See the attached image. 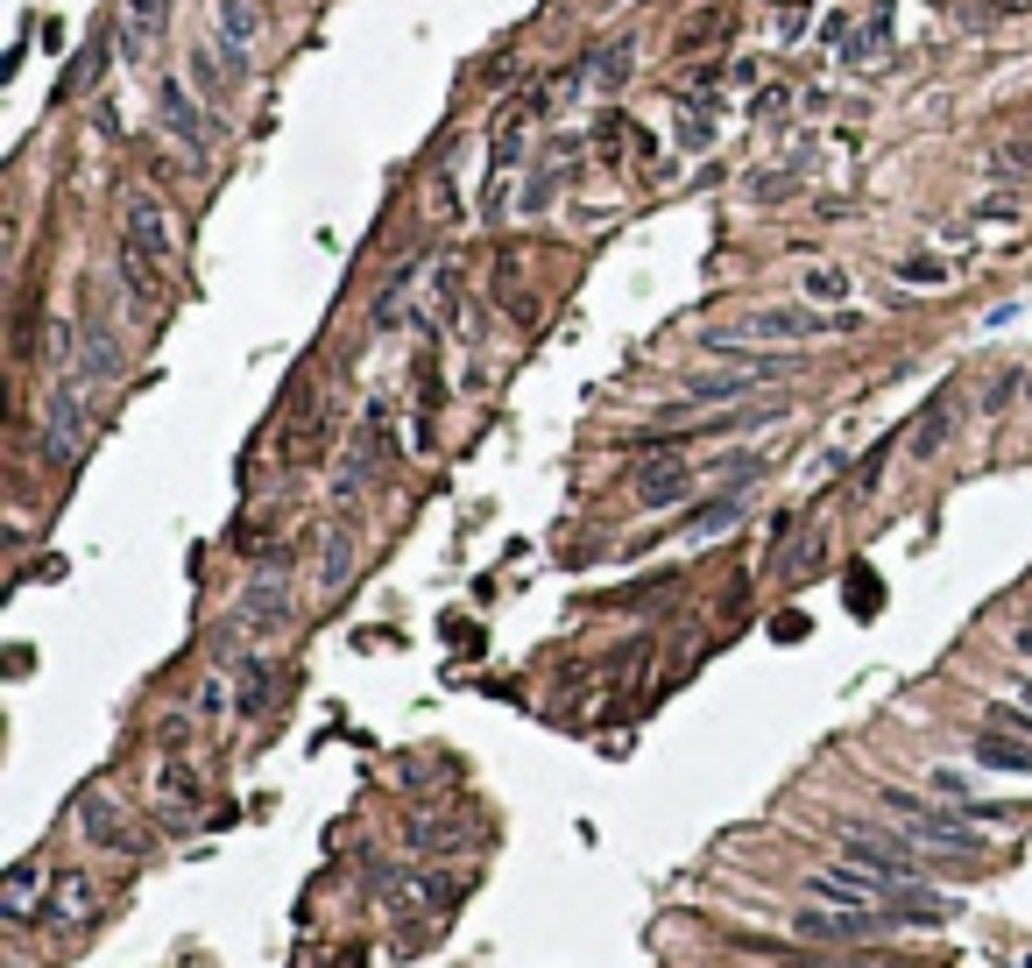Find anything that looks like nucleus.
Masks as SVG:
<instances>
[{
	"label": "nucleus",
	"instance_id": "nucleus-1",
	"mask_svg": "<svg viewBox=\"0 0 1032 968\" xmlns=\"http://www.w3.org/2000/svg\"><path fill=\"white\" fill-rule=\"evenodd\" d=\"M863 312H820V304H763V312L736 319V325H707V354H736V346H807V340H834L856 333Z\"/></svg>",
	"mask_w": 1032,
	"mask_h": 968
},
{
	"label": "nucleus",
	"instance_id": "nucleus-2",
	"mask_svg": "<svg viewBox=\"0 0 1032 968\" xmlns=\"http://www.w3.org/2000/svg\"><path fill=\"white\" fill-rule=\"evenodd\" d=\"M156 121H163V134L184 149V157H199V163L213 157V142H220V113L205 107L184 79H163V85H156Z\"/></svg>",
	"mask_w": 1032,
	"mask_h": 968
},
{
	"label": "nucleus",
	"instance_id": "nucleus-3",
	"mask_svg": "<svg viewBox=\"0 0 1032 968\" xmlns=\"http://www.w3.org/2000/svg\"><path fill=\"white\" fill-rule=\"evenodd\" d=\"M842 856L856 869H870V877H884V884H920L927 848H912L905 835H877V827H842Z\"/></svg>",
	"mask_w": 1032,
	"mask_h": 968
},
{
	"label": "nucleus",
	"instance_id": "nucleus-4",
	"mask_svg": "<svg viewBox=\"0 0 1032 968\" xmlns=\"http://www.w3.org/2000/svg\"><path fill=\"white\" fill-rule=\"evenodd\" d=\"M100 905L107 898H100V877H92V869H57L36 926H43V934H85V926L100 919Z\"/></svg>",
	"mask_w": 1032,
	"mask_h": 968
},
{
	"label": "nucleus",
	"instance_id": "nucleus-5",
	"mask_svg": "<svg viewBox=\"0 0 1032 968\" xmlns=\"http://www.w3.org/2000/svg\"><path fill=\"white\" fill-rule=\"evenodd\" d=\"M43 453L57 467L85 453V403H79V375H57L50 396H43Z\"/></svg>",
	"mask_w": 1032,
	"mask_h": 968
},
{
	"label": "nucleus",
	"instance_id": "nucleus-6",
	"mask_svg": "<svg viewBox=\"0 0 1032 968\" xmlns=\"http://www.w3.org/2000/svg\"><path fill=\"white\" fill-rule=\"evenodd\" d=\"M121 241H135L149 262H163V269H178V226H170V205L156 199V191H135L121 212Z\"/></svg>",
	"mask_w": 1032,
	"mask_h": 968
},
{
	"label": "nucleus",
	"instance_id": "nucleus-7",
	"mask_svg": "<svg viewBox=\"0 0 1032 968\" xmlns=\"http://www.w3.org/2000/svg\"><path fill=\"white\" fill-rule=\"evenodd\" d=\"M79 835H85L92 848H113V856H142V835L128 827L121 799H113V791H100V785L79 799Z\"/></svg>",
	"mask_w": 1032,
	"mask_h": 968
},
{
	"label": "nucleus",
	"instance_id": "nucleus-8",
	"mask_svg": "<svg viewBox=\"0 0 1032 968\" xmlns=\"http://www.w3.org/2000/svg\"><path fill=\"white\" fill-rule=\"evenodd\" d=\"M382 460H389V403H368V417H361V432H354V453H347V467H340L333 488L340 495H361Z\"/></svg>",
	"mask_w": 1032,
	"mask_h": 968
},
{
	"label": "nucleus",
	"instance_id": "nucleus-9",
	"mask_svg": "<svg viewBox=\"0 0 1032 968\" xmlns=\"http://www.w3.org/2000/svg\"><path fill=\"white\" fill-rule=\"evenodd\" d=\"M326 432H333V417L318 411L312 382H297V396H291V424H283V460H291V467H312V460L326 453Z\"/></svg>",
	"mask_w": 1032,
	"mask_h": 968
},
{
	"label": "nucleus",
	"instance_id": "nucleus-10",
	"mask_svg": "<svg viewBox=\"0 0 1032 968\" xmlns=\"http://www.w3.org/2000/svg\"><path fill=\"white\" fill-rule=\"evenodd\" d=\"M163 22H170V0H121V8L107 14L113 43L128 50V64H142V57H149V43L163 36Z\"/></svg>",
	"mask_w": 1032,
	"mask_h": 968
},
{
	"label": "nucleus",
	"instance_id": "nucleus-11",
	"mask_svg": "<svg viewBox=\"0 0 1032 968\" xmlns=\"http://www.w3.org/2000/svg\"><path fill=\"white\" fill-rule=\"evenodd\" d=\"M799 934L807 940H863V934H877V926H891V912H849V905H799Z\"/></svg>",
	"mask_w": 1032,
	"mask_h": 968
},
{
	"label": "nucleus",
	"instance_id": "nucleus-12",
	"mask_svg": "<svg viewBox=\"0 0 1032 968\" xmlns=\"http://www.w3.org/2000/svg\"><path fill=\"white\" fill-rule=\"evenodd\" d=\"M629 71H637V36H608V43H595V57L580 64V85L595 92V100H616L629 85Z\"/></svg>",
	"mask_w": 1032,
	"mask_h": 968
},
{
	"label": "nucleus",
	"instance_id": "nucleus-13",
	"mask_svg": "<svg viewBox=\"0 0 1032 968\" xmlns=\"http://www.w3.org/2000/svg\"><path fill=\"white\" fill-rule=\"evenodd\" d=\"M262 0H220V36H226V64H234V79H247V50L262 43Z\"/></svg>",
	"mask_w": 1032,
	"mask_h": 968
},
{
	"label": "nucleus",
	"instance_id": "nucleus-14",
	"mask_svg": "<svg viewBox=\"0 0 1032 968\" xmlns=\"http://www.w3.org/2000/svg\"><path fill=\"white\" fill-rule=\"evenodd\" d=\"M715 121H721L715 92H679V100H672V142H679V157H700V149L715 142Z\"/></svg>",
	"mask_w": 1032,
	"mask_h": 968
},
{
	"label": "nucleus",
	"instance_id": "nucleus-15",
	"mask_svg": "<svg viewBox=\"0 0 1032 968\" xmlns=\"http://www.w3.org/2000/svg\"><path fill=\"white\" fill-rule=\"evenodd\" d=\"M686 495H694V467H686L679 453H665V460H651V467L637 474V510H672Z\"/></svg>",
	"mask_w": 1032,
	"mask_h": 968
},
{
	"label": "nucleus",
	"instance_id": "nucleus-16",
	"mask_svg": "<svg viewBox=\"0 0 1032 968\" xmlns=\"http://www.w3.org/2000/svg\"><path fill=\"white\" fill-rule=\"evenodd\" d=\"M241 623L255 629V636H276V629H291V587H283L276 573H262L255 587L241 594Z\"/></svg>",
	"mask_w": 1032,
	"mask_h": 968
},
{
	"label": "nucleus",
	"instance_id": "nucleus-17",
	"mask_svg": "<svg viewBox=\"0 0 1032 968\" xmlns=\"http://www.w3.org/2000/svg\"><path fill=\"white\" fill-rule=\"evenodd\" d=\"M43 898H50V869L43 863H14V877L8 890H0V912H8V926H36V912H43Z\"/></svg>",
	"mask_w": 1032,
	"mask_h": 968
},
{
	"label": "nucleus",
	"instance_id": "nucleus-18",
	"mask_svg": "<svg viewBox=\"0 0 1032 968\" xmlns=\"http://www.w3.org/2000/svg\"><path fill=\"white\" fill-rule=\"evenodd\" d=\"M113 276L128 283V298H135V304H163V298H170V269H163V262H149L135 241L113 248Z\"/></svg>",
	"mask_w": 1032,
	"mask_h": 968
},
{
	"label": "nucleus",
	"instance_id": "nucleus-19",
	"mask_svg": "<svg viewBox=\"0 0 1032 968\" xmlns=\"http://www.w3.org/2000/svg\"><path fill=\"white\" fill-rule=\"evenodd\" d=\"M977 764H983V770H1019V778H1032V743H1025V735H1011V728H983V735H977Z\"/></svg>",
	"mask_w": 1032,
	"mask_h": 968
},
{
	"label": "nucleus",
	"instance_id": "nucleus-20",
	"mask_svg": "<svg viewBox=\"0 0 1032 968\" xmlns=\"http://www.w3.org/2000/svg\"><path fill=\"white\" fill-rule=\"evenodd\" d=\"M107 43H113V29L100 22V43H85V50L64 64V79H57V100H85V92H92V79L107 71Z\"/></svg>",
	"mask_w": 1032,
	"mask_h": 968
},
{
	"label": "nucleus",
	"instance_id": "nucleus-21",
	"mask_svg": "<svg viewBox=\"0 0 1032 968\" xmlns=\"http://www.w3.org/2000/svg\"><path fill=\"white\" fill-rule=\"evenodd\" d=\"M721 29H729V8H721V0H707V8H694V14L672 29V50H679V57H700Z\"/></svg>",
	"mask_w": 1032,
	"mask_h": 968
},
{
	"label": "nucleus",
	"instance_id": "nucleus-22",
	"mask_svg": "<svg viewBox=\"0 0 1032 968\" xmlns=\"http://www.w3.org/2000/svg\"><path fill=\"white\" fill-rule=\"evenodd\" d=\"M121 375V346L107 340L100 319H85V354H79V382H113Z\"/></svg>",
	"mask_w": 1032,
	"mask_h": 968
},
{
	"label": "nucleus",
	"instance_id": "nucleus-23",
	"mask_svg": "<svg viewBox=\"0 0 1032 968\" xmlns=\"http://www.w3.org/2000/svg\"><path fill=\"white\" fill-rule=\"evenodd\" d=\"M156 799H163V806H184V813H191V806L205 799L199 770H191L184 757H163V764H156Z\"/></svg>",
	"mask_w": 1032,
	"mask_h": 968
},
{
	"label": "nucleus",
	"instance_id": "nucleus-24",
	"mask_svg": "<svg viewBox=\"0 0 1032 968\" xmlns=\"http://www.w3.org/2000/svg\"><path fill=\"white\" fill-rule=\"evenodd\" d=\"M736 516H742V495L721 488L715 502H700V510H686V516H679V537H715V531H729Z\"/></svg>",
	"mask_w": 1032,
	"mask_h": 968
},
{
	"label": "nucleus",
	"instance_id": "nucleus-25",
	"mask_svg": "<svg viewBox=\"0 0 1032 968\" xmlns=\"http://www.w3.org/2000/svg\"><path fill=\"white\" fill-rule=\"evenodd\" d=\"M948 438H954V403H948V396H933V403H927V417H920V432H912V460L948 453Z\"/></svg>",
	"mask_w": 1032,
	"mask_h": 968
},
{
	"label": "nucleus",
	"instance_id": "nucleus-26",
	"mask_svg": "<svg viewBox=\"0 0 1032 968\" xmlns=\"http://www.w3.org/2000/svg\"><path fill=\"white\" fill-rule=\"evenodd\" d=\"M184 71H191V92H199V100L220 113V107H226V71H220V57L199 43V50H191V64H184Z\"/></svg>",
	"mask_w": 1032,
	"mask_h": 968
},
{
	"label": "nucleus",
	"instance_id": "nucleus-27",
	"mask_svg": "<svg viewBox=\"0 0 1032 968\" xmlns=\"http://www.w3.org/2000/svg\"><path fill=\"white\" fill-rule=\"evenodd\" d=\"M884 43H891V8H877L870 22H863V36H849V43H842V57H856V64H877V57H884Z\"/></svg>",
	"mask_w": 1032,
	"mask_h": 968
},
{
	"label": "nucleus",
	"instance_id": "nucleus-28",
	"mask_svg": "<svg viewBox=\"0 0 1032 968\" xmlns=\"http://www.w3.org/2000/svg\"><path fill=\"white\" fill-rule=\"evenodd\" d=\"M898 283H905V290H948L954 269L941 255H905V262H898Z\"/></svg>",
	"mask_w": 1032,
	"mask_h": 968
},
{
	"label": "nucleus",
	"instance_id": "nucleus-29",
	"mask_svg": "<svg viewBox=\"0 0 1032 968\" xmlns=\"http://www.w3.org/2000/svg\"><path fill=\"white\" fill-rule=\"evenodd\" d=\"M842 298H849V269H834V262L807 269V304H842Z\"/></svg>",
	"mask_w": 1032,
	"mask_h": 968
},
{
	"label": "nucleus",
	"instance_id": "nucleus-30",
	"mask_svg": "<svg viewBox=\"0 0 1032 968\" xmlns=\"http://www.w3.org/2000/svg\"><path fill=\"white\" fill-rule=\"evenodd\" d=\"M347 573H354V531H333V537H326V566H318V579H326V587H340Z\"/></svg>",
	"mask_w": 1032,
	"mask_h": 968
},
{
	"label": "nucleus",
	"instance_id": "nucleus-31",
	"mask_svg": "<svg viewBox=\"0 0 1032 968\" xmlns=\"http://www.w3.org/2000/svg\"><path fill=\"white\" fill-rule=\"evenodd\" d=\"M262 700H270V665H262V657H247L241 665V714H262Z\"/></svg>",
	"mask_w": 1032,
	"mask_h": 968
},
{
	"label": "nucleus",
	"instance_id": "nucleus-32",
	"mask_svg": "<svg viewBox=\"0 0 1032 968\" xmlns=\"http://www.w3.org/2000/svg\"><path fill=\"white\" fill-rule=\"evenodd\" d=\"M933 791H941V799H948V806H962V813H969V806H977V785H969V778H962V770H948V764H941V770H933Z\"/></svg>",
	"mask_w": 1032,
	"mask_h": 968
},
{
	"label": "nucleus",
	"instance_id": "nucleus-33",
	"mask_svg": "<svg viewBox=\"0 0 1032 968\" xmlns=\"http://www.w3.org/2000/svg\"><path fill=\"white\" fill-rule=\"evenodd\" d=\"M1011 170H1019V178H1032V134H1019V142L998 149V178H1011Z\"/></svg>",
	"mask_w": 1032,
	"mask_h": 968
},
{
	"label": "nucleus",
	"instance_id": "nucleus-34",
	"mask_svg": "<svg viewBox=\"0 0 1032 968\" xmlns=\"http://www.w3.org/2000/svg\"><path fill=\"white\" fill-rule=\"evenodd\" d=\"M71 346H79L71 319H50V361H57V367H71Z\"/></svg>",
	"mask_w": 1032,
	"mask_h": 968
},
{
	"label": "nucleus",
	"instance_id": "nucleus-35",
	"mask_svg": "<svg viewBox=\"0 0 1032 968\" xmlns=\"http://www.w3.org/2000/svg\"><path fill=\"white\" fill-rule=\"evenodd\" d=\"M1011 390H1019V375H998V382L983 390V411H1004V403H1011Z\"/></svg>",
	"mask_w": 1032,
	"mask_h": 968
},
{
	"label": "nucleus",
	"instance_id": "nucleus-36",
	"mask_svg": "<svg viewBox=\"0 0 1032 968\" xmlns=\"http://www.w3.org/2000/svg\"><path fill=\"white\" fill-rule=\"evenodd\" d=\"M750 199H792V178H750Z\"/></svg>",
	"mask_w": 1032,
	"mask_h": 968
},
{
	"label": "nucleus",
	"instance_id": "nucleus-37",
	"mask_svg": "<svg viewBox=\"0 0 1032 968\" xmlns=\"http://www.w3.org/2000/svg\"><path fill=\"white\" fill-rule=\"evenodd\" d=\"M156 735H163V749H184V743H191V722H184V714H170Z\"/></svg>",
	"mask_w": 1032,
	"mask_h": 968
},
{
	"label": "nucleus",
	"instance_id": "nucleus-38",
	"mask_svg": "<svg viewBox=\"0 0 1032 968\" xmlns=\"http://www.w3.org/2000/svg\"><path fill=\"white\" fill-rule=\"evenodd\" d=\"M226 707V679H205L199 686V714H220Z\"/></svg>",
	"mask_w": 1032,
	"mask_h": 968
},
{
	"label": "nucleus",
	"instance_id": "nucleus-39",
	"mask_svg": "<svg viewBox=\"0 0 1032 968\" xmlns=\"http://www.w3.org/2000/svg\"><path fill=\"white\" fill-rule=\"evenodd\" d=\"M771 636H786V644H792V636H807V615H778Z\"/></svg>",
	"mask_w": 1032,
	"mask_h": 968
},
{
	"label": "nucleus",
	"instance_id": "nucleus-40",
	"mask_svg": "<svg viewBox=\"0 0 1032 968\" xmlns=\"http://www.w3.org/2000/svg\"><path fill=\"white\" fill-rule=\"evenodd\" d=\"M1019 657H1025V665H1032V629H1019Z\"/></svg>",
	"mask_w": 1032,
	"mask_h": 968
},
{
	"label": "nucleus",
	"instance_id": "nucleus-41",
	"mask_svg": "<svg viewBox=\"0 0 1032 968\" xmlns=\"http://www.w3.org/2000/svg\"><path fill=\"white\" fill-rule=\"evenodd\" d=\"M1019 700H1032V679H1019Z\"/></svg>",
	"mask_w": 1032,
	"mask_h": 968
},
{
	"label": "nucleus",
	"instance_id": "nucleus-42",
	"mask_svg": "<svg viewBox=\"0 0 1032 968\" xmlns=\"http://www.w3.org/2000/svg\"><path fill=\"white\" fill-rule=\"evenodd\" d=\"M1025 396H1032V375H1025Z\"/></svg>",
	"mask_w": 1032,
	"mask_h": 968
},
{
	"label": "nucleus",
	"instance_id": "nucleus-43",
	"mask_svg": "<svg viewBox=\"0 0 1032 968\" xmlns=\"http://www.w3.org/2000/svg\"><path fill=\"white\" fill-rule=\"evenodd\" d=\"M1025 134H1032V113H1025Z\"/></svg>",
	"mask_w": 1032,
	"mask_h": 968
},
{
	"label": "nucleus",
	"instance_id": "nucleus-44",
	"mask_svg": "<svg viewBox=\"0 0 1032 968\" xmlns=\"http://www.w3.org/2000/svg\"><path fill=\"white\" fill-rule=\"evenodd\" d=\"M601 8H616V0H601Z\"/></svg>",
	"mask_w": 1032,
	"mask_h": 968
},
{
	"label": "nucleus",
	"instance_id": "nucleus-45",
	"mask_svg": "<svg viewBox=\"0 0 1032 968\" xmlns=\"http://www.w3.org/2000/svg\"><path fill=\"white\" fill-rule=\"evenodd\" d=\"M262 8H276V0H262Z\"/></svg>",
	"mask_w": 1032,
	"mask_h": 968
}]
</instances>
